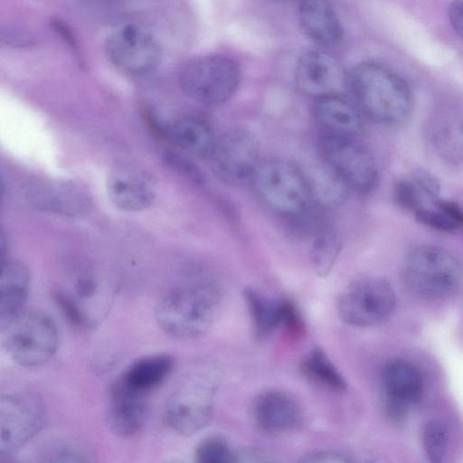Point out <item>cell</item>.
Wrapping results in <instances>:
<instances>
[{
  "instance_id": "27",
  "label": "cell",
  "mask_w": 463,
  "mask_h": 463,
  "mask_svg": "<svg viewBox=\"0 0 463 463\" xmlns=\"http://www.w3.org/2000/svg\"><path fill=\"white\" fill-rule=\"evenodd\" d=\"M342 241L334 227L320 222L314 231V239L310 249L312 267L317 276L327 277L340 253Z\"/></svg>"
},
{
  "instance_id": "33",
  "label": "cell",
  "mask_w": 463,
  "mask_h": 463,
  "mask_svg": "<svg viewBox=\"0 0 463 463\" xmlns=\"http://www.w3.org/2000/svg\"><path fill=\"white\" fill-rule=\"evenodd\" d=\"M412 181L415 183L423 197H426L431 203L438 201L439 197V184L438 181L429 173L424 171H418L412 176Z\"/></svg>"
},
{
  "instance_id": "35",
  "label": "cell",
  "mask_w": 463,
  "mask_h": 463,
  "mask_svg": "<svg viewBox=\"0 0 463 463\" xmlns=\"http://www.w3.org/2000/svg\"><path fill=\"white\" fill-rule=\"evenodd\" d=\"M449 20L454 32L463 39V0H454L450 4Z\"/></svg>"
},
{
  "instance_id": "10",
  "label": "cell",
  "mask_w": 463,
  "mask_h": 463,
  "mask_svg": "<svg viewBox=\"0 0 463 463\" xmlns=\"http://www.w3.org/2000/svg\"><path fill=\"white\" fill-rule=\"evenodd\" d=\"M404 276L416 294L439 298L450 295L458 287L462 270L458 260L449 251L434 246H420L407 255Z\"/></svg>"
},
{
  "instance_id": "31",
  "label": "cell",
  "mask_w": 463,
  "mask_h": 463,
  "mask_svg": "<svg viewBox=\"0 0 463 463\" xmlns=\"http://www.w3.org/2000/svg\"><path fill=\"white\" fill-rule=\"evenodd\" d=\"M448 444L447 429L439 420L429 421L423 430V445L426 455L431 462L442 461Z\"/></svg>"
},
{
  "instance_id": "18",
  "label": "cell",
  "mask_w": 463,
  "mask_h": 463,
  "mask_svg": "<svg viewBox=\"0 0 463 463\" xmlns=\"http://www.w3.org/2000/svg\"><path fill=\"white\" fill-rule=\"evenodd\" d=\"M146 396L128 388L118 378L110 385L106 415L114 434L128 438L144 428L149 412Z\"/></svg>"
},
{
  "instance_id": "8",
  "label": "cell",
  "mask_w": 463,
  "mask_h": 463,
  "mask_svg": "<svg viewBox=\"0 0 463 463\" xmlns=\"http://www.w3.org/2000/svg\"><path fill=\"white\" fill-rule=\"evenodd\" d=\"M318 150L326 166L349 189L361 194L378 183V167L370 150L355 136L322 132Z\"/></svg>"
},
{
  "instance_id": "9",
  "label": "cell",
  "mask_w": 463,
  "mask_h": 463,
  "mask_svg": "<svg viewBox=\"0 0 463 463\" xmlns=\"http://www.w3.org/2000/svg\"><path fill=\"white\" fill-rule=\"evenodd\" d=\"M240 71L231 59L209 55L194 59L180 71L179 83L184 93L205 106H220L235 93Z\"/></svg>"
},
{
  "instance_id": "7",
  "label": "cell",
  "mask_w": 463,
  "mask_h": 463,
  "mask_svg": "<svg viewBox=\"0 0 463 463\" xmlns=\"http://www.w3.org/2000/svg\"><path fill=\"white\" fill-rule=\"evenodd\" d=\"M47 418L42 396L27 388L2 392L0 398V460H7L33 439Z\"/></svg>"
},
{
  "instance_id": "28",
  "label": "cell",
  "mask_w": 463,
  "mask_h": 463,
  "mask_svg": "<svg viewBox=\"0 0 463 463\" xmlns=\"http://www.w3.org/2000/svg\"><path fill=\"white\" fill-rule=\"evenodd\" d=\"M304 374L321 387L335 392H344L348 384L343 374L320 347H314L303 359Z\"/></svg>"
},
{
  "instance_id": "26",
  "label": "cell",
  "mask_w": 463,
  "mask_h": 463,
  "mask_svg": "<svg viewBox=\"0 0 463 463\" xmlns=\"http://www.w3.org/2000/svg\"><path fill=\"white\" fill-rule=\"evenodd\" d=\"M432 142L441 156L449 162L463 161V116H438L431 130Z\"/></svg>"
},
{
  "instance_id": "1",
  "label": "cell",
  "mask_w": 463,
  "mask_h": 463,
  "mask_svg": "<svg viewBox=\"0 0 463 463\" xmlns=\"http://www.w3.org/2000/svg\"><path fill=\"white\" fill-rule=\"evenodd\" d=\"M222 296L220 284L210 274H188L161 293L155 307L156 321L173 338H197L213 325Z\"/></svg>"
},
{
  "instance_id": "29",
  "label": "cell",
  "mask_w": 463,
  "mask_h": 463,
  "mask_svg": "<svg viewBox=\"0 0 463 463\" xmlns=\"http://www.w3.org/2000/svg\"><path fill=\"white\" fill-rule=\"evenodd\" d=\"M194 458L200 463L238 462L237 451L218 437H208L200 441L195 448Z\"/></svg>"
},
{
  "instance_id": "15",
  "label": "cell",
  "mask_w": 463,
  "mask_h": 463,
  "mask_svg": "<svg viewBox=\"0 0 463 463\" xmlns=\"http://www.w3.org/2000/svg\"><path fill=\"white\" fill-rule=\"evenodd\" d=\"M107 190L110 200L122 211L137 213L150 207L156 196L154 177L144 168L121 163L110 171Z\"/></svg>"
},
{
  "instance_id": "11",
  "label": "cell",
  "mask_w": 463,
  "mask_h": 463,
  "mask_svg": "<svg viewBox=\"0 0 463 463\" xmlns=\"http://www.w3.org/2000/svg\"><path fill=\"white\" fill-rule=\"evenodd\" d=\"M395 303L394 290L387 280L379 277H364L350 283L342 292L337 310L344 323L368 327L387 319Z\"/></svg>"
},
{
  "instance_id": "14",
  "label": "cell",
  "mask_w": 463,
  "mask_h": 463,
  "mask_svg": "<svg viewBox=\"0 0 463 463\" xmlns=\"http://www.w3.org/2000/svg\"><path fill=\"white\" fill-rule=\"evenodd\" d=\"M26 194L34 207L71 218L85 216L92 206L88 191L71 181H33L27 184Z\"/></svg>"
},
{
  "instance_id": "2",
  "label": "cell",
  "mask_w": 463,
  "mask_h": 463,
  "mask_svg": "<svg viewBox=\"0 0 463 463\" xmlns=\"http://www.w3.org/2000/svg\"><path fill=\"white\" fill-rule=\"evenodd\" d=\"M348 86L360 110L375 122L397 126L411 113L413 98L409 85L383 65H357L348 76Z\"/></svg>"
},
{
  "instance_id": "17",
  "label": "cell",
  "mask_w": 463,
  "mask_h": 463,
  "mask_svg": "<svg viewBox=\"0 0 463 463\" xmlns=\"http://www.w3.org/2000/svg\"><path fill=\"white\" fill-rule=\"evenodd\" d=\"M250 416L257 429L270 436L292 433L303 421L298 402L279 390L265 391L257 395L251 403Z\"/></svg>"
},
{
  "instance_id": "22",
  "label": "cell",
  "mask_w": 463,
  "mask_h": 463,
  "mask_svg": "<svg viewBox=\"0 0 463 463\" xmlns=\"http://www.w3.org/2000/svg\"><path fill=\"white\" fill-rule=\"evenodd\" d=\"M252 331L258 340H264L279 327H283L294 302L288 298H272L251 287L243 289Z\"/></svg>"
},
{
  "instance_id": "30",
  "label": "cell",
  "mask_w": 463,
  "mask_h": 463,
  "mask_svg": "<svg viewBox=\"0 0 463 463\" xmlns=\"http://www.w3.org/2000/svg\"><path fill=\"white\" fill-rule=\"evenodd\" d=\"M41 462H86L90 461L88 453L79 445L68 441L47 444L38 453Z\"/></svg>"
},
{
  "instance_id": "13",
  "label": "cell",
  "mask_w": 463,
  "mask_h": 463,
  "mask_svg": "<svg viewBox=\"0 0 463 463\" xmlns=\"http://www.w3.org/2000/svg\"><path fill=\"white\" fill-rule=\"evenodd\" d=\"M105 51L116 68L132 76L153 72L162 58L161 48L156 39L133 24L114 31L106 41Z\"/></svg>"
},
{
  "instance_id": "32",
  "label": "cell",
  "mask_w": 463,
  "mask_h": 463,
  "mask_svg": "<svg viewBox=\"0 0 463 463\" xmlns=\"http://www.w3.org/2000/svg\"><path fill=\"white\" fill-rule=\"evenodd\" d=\"M394 195L398 204L407 210L415 213L423 206V196L412 179L398 181L394 187Z\"/></svg>"
},
{
  "instance_id": "34",
  "label": "cell",
  "mask_w": 463,
  "mask_h": 463,
  "mask_svg": "<svg viewBox=\"0 0 463 463\" xmlns=\"http://www.w3.org/2000/svg\"><path fill=\"white\" fill-rule=\"evenodd\" d=\"M301 462L321 463V462H353L355 461L350 455L333 450H318L312 451L304 455L300 459Z\"/></svg>"
},
{
  "instance_id": "23",
  "label": "cell",
  "mask_w": 463,
  "mask_h": 463,
  "mask_svg": "<svg viewBox=\"0 0 463 463\" xmlns=\"http://www.w3.org/2000/svg\"><path fill=\"white\" fill-rule=\"evenodd\" d=\"M360 109L340 95L315 99L313 113L322 132L355 136L363 126Z\"/></svg>"
},
{
  "instance_id": "5",
  "label": "cell",
  "mask_w": 463,
  "mask_h": 463,
  "mask_svg": "<svg viewBox=\"0 0 463 463\" xmlns=\"http://www.w3.org/2000/svg\"><path fill=\"white\" fill-rule=\"evenodd\" d=\"M218 377L210 372L195 371L184 376L165 403V418L176 433L191 436L212 420Z\"/></svg>"
},
{
  "instance_id": "3",
  "label": "cell",
  "mask_w": 463,
  "mask_h": 463,
  "mask_svg": "<svg viewBox=\"0 0 463 463\" xmlns=\"http://www.w3.org/2000/svg\"><path fill=\"white\" fill-rule=\"evenodd\" d=\"M251 184L261 202L281 217L294 219L309 209V182L290 162L279 158L261 161Z\"/></svg>"
},
{
  "instance_id": "16",
  "label": "cell",
  "mask_w": 463,
  "mask_h": 463,
  "mask_svg": "<svg viewBox=\"0 0 463 463\" xmlns=\"http://www.w3.org/2000/svg\"><path fill=\"white\" fill-rule=\"evenodd\" d=\"M295 78L299 90L315 99L339 95L348 84L342 64L333 55L321 51H310L299 58Z\"/></svg>"
},
{
  "instance_id": "6",
  "label": "cell",
  "mask_w": 463,
  "mask_h": 463,
  "mask_svg": "<svg viewBox=\"0 0 463 463\" xmlns=\"http://www.w3.org/2000/svg\"><path fill=\"white\" fill-rule=\"evenodd\" d=\"M52 298L66 320L75 328L91 330L108 316L116 288L96 274L82 271L52 289Z\"/></svg>"
},
{
  "instance_id": "19",
  "label": "cell",
  "mask_w": 463,
  "mask_h": 463,
  "mask_svg": "<svg viewBox=\"0 0 463 463\" xmlns=\"http://www.w3.org/2000/svg\"><path fill=\"white\" fill-rule=\"evenodd\" d=\"M385 404L391 417L401 419L406 409L422 399L424 383L421 373L412 364L394 360L382 372Z\"/></svg>"
},
{
  "instance_id": "12",
  "label": "cell",
  "mask_w": 463,
  "mask_h": 463,
  "mask_svg": "<svg viewBox=\"0 0 463 463\" xmlns=\"http://www.w3.org/2000/svg\"><path fill=\"white\" fill-rule=\"evenodd\" d=\"M257 137L244 128H231L215 138L208 155L213 173L235 186L251 183L261 162Z\"/></svg>"
},
{
  "instance_id": "20",
  "label": "cell",
  "mask_w": 463,
  "mask_h": 463,
  "mask_svg": "<svg viewBox=\"0 0 463 463\" xmlns=\"http://www.w3.org/2000/svg\"><path fill=\"white\" fill-rule=\"evenodd\" d=\"M30 273L22 262L2 257L0 263V326L23 310L29 295Z\"/></svg>"
},
{
  "instance_id": "36",
  "label": "cell",
  "mask_w": 463,
  "mask_h": 463,
  "mask_svg": "<svg viewBox=\"0 0 463 463\" xmlns=\"http://www.w3.org/2000/svg\"><path fill=\"white\" fill-rule=\"evenodd\" d=\"M2 42L14 46H24L33 43V39L27 33L20 31H5L2 32Z\"/></svg>"
},
{
  "instance_id": "24",
  "label": "cell",
  "mask_w": 463,
  "mask_h": 463,
  "mask_svg": "<svg viewBox=\"0 0 463 463\" xmlns=\"http://www.w3.org/2000/svg\"><path fill=\"white\" fill-rule=\"evenodd\" d=\"M162 132L173 145L197 156H208L215 140L208 122L194 115L172 120L162 127Z\"/></svg>"
},
{
  "instance_id": "25",
  "label": "cell",
  "mask_w": 463,
  "mask_h": 463,
  "mask_svg": "<svg viewBox=\"0 0 463 463\" xmlns=\"http://www.w3.org/2000/svg\"><path fill=\"white\" fill-rule=\"evenodd\" d=\"M175 365L170 354H149L129 364L118 379L128 388L148 394L167 380Z\"/></svg>"
},
{
  "instance_id": "4",
  "label": "cell",
  "mask_w": 463,
  "mask_h": 463,
  "mask_svg": "<svg viewBox=\"0 0 463 463\" xmlns=\"http://www.w3.org/2000/svg\"><path fill=\"white\" fill-rule=\"evenodd\" d=\"M6 353L17 364L33 368L48 363L60 342L53 319L46 313L25 308L1 326Z\"/></svg>"
},
{
  "instance_id": "21",
  "label": "cell",
  "mask_w": 463,
  "mask_h": 463,
  "mask_svg": "<svg viewBox=\"0 0 463 463\" xmlns=\"http://www.w3.org/2000/svg\"><path fill=\"white\" fill-rule=\"evenodd\" d=\"M298 16L305 33L319 45L331 47L340 42V21L327 0H300Z\"/></svg>"
}]
</instances>
